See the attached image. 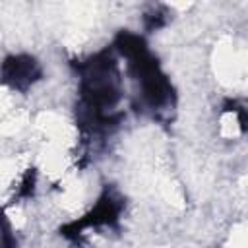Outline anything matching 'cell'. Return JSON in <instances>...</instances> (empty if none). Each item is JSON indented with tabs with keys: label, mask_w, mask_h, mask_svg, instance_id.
<instances>
[{
	"label": "cell",
	"mask_w": 248,
	"mask_h": 248,
	"mask_svg": "<svg viewBox=\"0 0 248 248\" xmlns=\"http://www.w3.org/2000/svg\"><path fill=\"white\" fill-rule=\"evenodd\" d=\"M124 205H126V202H124L122 194L114 186L107 184L103 188V192L99 194L97 202L93 203V207L89 211H85L81 217L64 223L58 229V234L72 244H79L89 229H103V227L118 229Z\"/></svg>",
	"instance_id": "cell-2"
},
{
	"label": "cell",
	"mask_w": 248,
	"mask_h": 248,
	"mask_svg": "<svg viewBox=\"0 0 248 248\" xmlns=\"http://www.w3.org/2000/svg\"><path fill=\"white\" fill-rule=\"evenodd\" d=\"M35 190H37V170L33 169V167H29L23 174H21V178H19V182H17V190H16V194H14V202L17 200H31L33 196H35Z\"/></svg>",
	"instance_id": "cell-5"
},
{
	"label": "cell",
	"mask_w": 248,
	"mask_h": 248,
	"mask_svg": "<svg viewBox=\"0 0 248 248\" xmlns=\"http://www.w3.org/2000/svg\"><path fill=\"white\" fill-rule=\"evenodd\" d=\"M2 248H17V238L10 229V223L4 221V232H2Z\"/></svg>",
	"instance_id": "cell-6"
},
{
	"label": "cell",
	"mask_w": 248,
	"mask_h": 248,
	"mask_svg": "<svg viewBox=\"0 0 248 248\" xmlns=\"http://www.w3.org/2000/svg\"><path fill=\"white\" fill-rule=\"evenodd\" d=\"M112 48L126 60L128 72L138 83V95L141 97L145 108L151 112H161L174 107V87L167 74L161 70L159 60L149 52L143 35L122 29L116 33Z\"/></svg>",
	"instance_id": "cell-1"
},
{
	"label": "cell",
	"mask_w": 248,
	"mask_h": 248,
	"mask_svg": "<svg viewBox=\"0 0 248 248\" xmlns=\"http://www.w3.org/2000/svg\"><path fill=\"white\" fill-rule=\"evenodd\" d=\"M43 66L33 54H8L2 62V83L12 91L27 93L35 83L43 79Z\"/></svg>",
	"instance_id": "cell-3"
},
{
	"label": "cell",
	"mask_w": 248,
	"mask_h": 248,
	"mask_svg": "<svg viewBox=\"0 0 248 248\" xmlns=\"http://www.w3.org/2000/svg\"><path fill=\"white\" fill-rule=\"evenodd\" d=\"M169 17H170V16H169V10H167L165 6H159V4H157V6H149V8L143 12V16H141L145 33H155V31L167 27Z\"/></svg>",
	"instance_id": "cell-4"
}]
</instances>
